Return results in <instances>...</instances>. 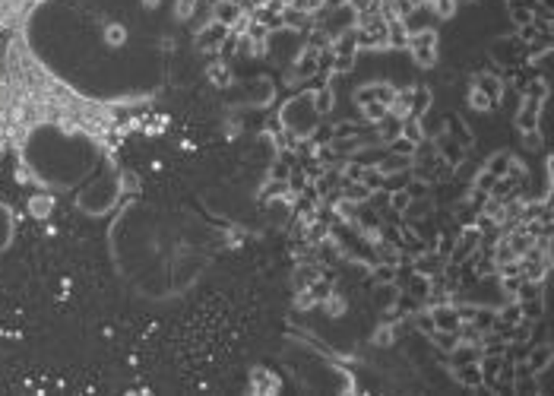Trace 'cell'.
I'll return each mask as SVG.
<instances>
[{
    "instance_id": "6da1fadb",
    "label": "cell",
    "mask_w": 554,
    "mask_h": 396,
    "mask_svg": "<svg viewBox=\"0 0 554 396\" xmlns=\"http://www.w3.org/2000/svg\"><path fill=\"white\" fill-rule=\"evenodd\" d=\"M178 0H38L29 48L64 89L101 105H140L165 76Z\"/></svg>"
}]
</instances>
